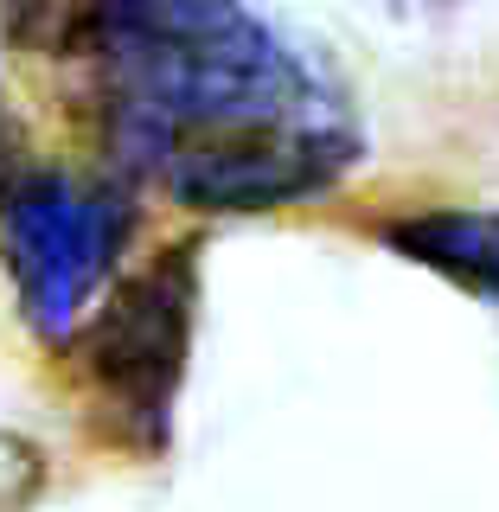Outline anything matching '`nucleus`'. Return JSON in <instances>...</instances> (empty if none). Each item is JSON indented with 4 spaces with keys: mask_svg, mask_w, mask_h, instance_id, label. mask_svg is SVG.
Returning <instances> with one entry per match:
<instances>
[{
    "mask_svg": "<svg viewBox=\"0 0 499 512\" xmlns=\"http://www.w3.org/2000/svg\"><path fill=\"white\" fill-rule=\"evenodd\" d=\"M58 64L116 173L186 212H282L365 154L327 58L244 0H96Z\"/></svg>",
    "mask_w": 499,
    "mask_h": 512,
    "instance_id": "1",
    "label": "nucleus"
},
{
    "mask_svg": "<svg viewBox=\"0 0 499 512\" xmlns=\"http://www.w3.org/2000/svg\"><path fill=\"white\" fill-rule=\"evenodd\" d=\"M192 327H199V244H173L103 288V301L64 340L96 442L135 461L167 455L192 365Z\"/></svg>",
    "mask_w": 499,
    "mask_h": 512,
    "instance_id": "2",
    "label": "nucleus"
},
{
    "mask_svg": "<svg viewBox=\"0 0 499 512\" xmlns=\"http://www.w3.org/2000/svg\"><path fill=\"white\" fill-rule=\"evenodd\" d=\"M135 205L109 180H77L64 167H13L0 180V263L39 340L64 346L116 276Z\"/></svg>",
    "mask_w": 499,
    "mask_h": 512,
    "instance_id": "3",
    "label": "nucleus"
},
{
    "mask_svg": "<svg viewBox=\"0 0 499 512\" xmlns=\"http://www.w3.org/2000/svg\"><path fill=\"white\" fill-rule=\"evenodd\" d=\"M384 244L499 308V212H416L384 224Z\"/></svg>",
    "mask_w": 499,
    "mask_h": 512,
    "instance_id": "4",
    "label": "nucleus"
},
{
    "mask_svg": "<svg viewBox=\"0 0 499 512\" xmlns=\"http://www.w3.org/2000/svg\"><path fill=\"white\" fill-rule=\"evenodd\" d=\"M96 0H0V20H7V39L26 45V52H64L71 32L90 20Z\"/></svg>",
    "mask_w": 499,
    "mask_h": 512,
    "instance_id": "5",
    "label": "nucleus"
},
{
    "mask_svg": "<svg viewBox=\"0 0 499 512\" xmlns=\"http://www.w3.org/2000/svg\"><path fill=\"white\" fill-rule=\"evenodd\" d=\"M378 7L397 13V20H410V26H416V20H423V26H442L448 13L461 7V0H378Z\"/></svg>",
    "mask_w": 499,
    "mask_h": 512,
    "instance_id": "6",
    "label": "nucleus"
},
{
    "mask_svg": "<svg viewBox=\"0 0 499 512\" xmlns=\"http://www.w3.org/2000/svg\"><path fill=\"white\" fill-rule=\"evenodd\" d=\"M13 167H20V160H13V122H7V103H0V180H7Z\"/></svg>",
    "mask_w": 499,
    "mask_h": 512,
    "instance_id": "7",
    "label": "nucleus"
}]
</instances>
